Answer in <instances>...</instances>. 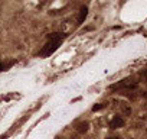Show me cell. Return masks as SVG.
<instances>
[{
    "mask_svg": "<svg viewBox=\"0 0 147 139\" xmlns=\"http://www.w3.org/2000/svg\"><path fill=\"white\" fill-rule=\"evenodd\" d=\"M63 39H65L63 33H51V35H48V41L42 46V49L39 51V57H49V55H52L59 48V45L62 44Z\"/></svg>",
    "mask_w": 147,
    "mask_h": 139,
    "instance_id": "obj_1",
    "label": "cell"
},
{
    "mask_svg": "<svg viewBox=\"0 0 147 139\" xmlns=\"http://www.w3.org/2000/svg\"><path fill=\"white\" fill-rule=\"evenodd\" d=\"M88 126H90V125H88L87 122H81V123L77 126V130H78L80 133H85V132L88 130Z\"/></svg>",
    "mask_w": 147,
    "mask_h": 139,
    "instance_id": "obj_4",
    "label": "cell"
},
{
    "mask_svg": "<svg viewBox=\"0 0 147 139\" xmlns=\"http://www.w3.org/2000/svg\"><path fill=\"white\" fill-rule=\"evenodd\" d=\"M13 64H15V61H10V62H0V73H2V71H7V68H10Z\"/></svg>",
    "mask_w": 147,
    "mask_h": 139,
    "instance_id": "obj_5",
    "label": "cell"
},
{
    "mask_svg": "<svg viewBox=\"0 0 147 139\" xmlns=\"http://www.w3.org/2000/svg\"><path fill=\"white\" fill-rule=\"evenodd\" d=\"M108 139H120L118 136H113V138H108Z\"/></svg>",
    "mask_w": 147,
    "mask_h": 139,
    "instance_id": "obj_6",
    "label": "cell"
},
{
    "mask_svg": "<svg viewBox=\"0 0 147 139\" xmlns=\"http://www.w3.org/2000/svg\"><path fill=\"white\" fill-rule=\"evenodd\" d=\"M123 125H124V119L120 117V116H115V117L110 122V127H111V129H118V127H121Z\"/></svg>",
    "mask_w": 147,
    "mask_h": 139,
    "instance_id": "obj_2",
    "label": "cell"
},
{
    "mask_svg": "<svg viewBox=\"0 0 147 139\" xmlns=\"http://www.w3.org/2000/svg\"><path fill=\"white\" fill-rule=\"evenodd\" d=\"M87 15H88V9H87L85 6H84V7H81V13H80V18H78V23H80V25L85 20Z\"/></svg>",
    "mask_w": 147,
    "mask_h": 139,
    "instance_id": "obj_3",
    "label": "cell"
}]
</instances>
